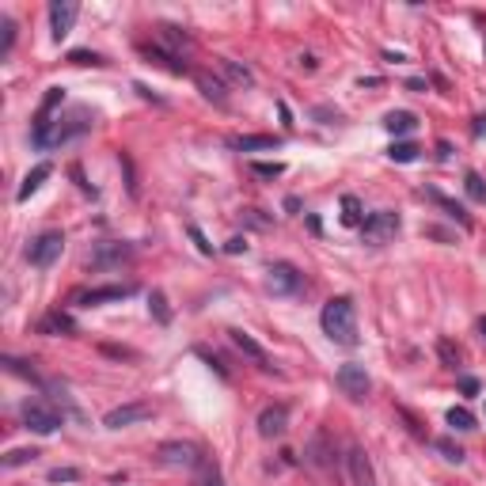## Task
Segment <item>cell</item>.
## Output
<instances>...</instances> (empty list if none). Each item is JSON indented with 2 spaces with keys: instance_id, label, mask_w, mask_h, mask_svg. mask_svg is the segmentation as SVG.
<instances>
[{
  "instance_id": "f546056e",
  "label": "cell",
  "mask_w": 486,
  "mask_h": 486,
  "mask_svg": "<svg viewBox=\"0 0 486 486\" xmlns=\"http://www.w3.org/2000/svg\"><path fill=\"white\" fill-rule=\"evenodd\" d=\"M433 448H437V452L445 456L448 463H463V460H467V452H463V448L456 445L452 437H437V440H433Z\"/></svg>"
},
{
  "instance_id": "bcb514c9",
  "label": "cell",
  "mask_w": 486,
  "mask_h": 486,
  "mask_svg": "<svg viewBox=\"0 0 486 486\" xmlns=\"http://www.w3.org/2000/svg\"><path fill=\"white\" fill-rule=\"evenodd\" d=\"M425 235H433V240H445V243H452V232H445V228H425Z\"/></svg>"
},
{
  "instance_id": "9c48e42d",
  "label": "cell",
  "mask_w": 486,
  "mask_h": 486,
  "mask_svg": "<svg viewBox=\"0 0 486 486\" xmlns=\"http://www.w3.org/2000/svg\"><path fill=\"white\" fill-rule=\"evenodd\" d=\"M152 418V402L137 399V402H122V407L106 410L103 425L106 429H126V425H137V422H148Z\"/></svg>"
},
{
  "instance_id": "5b68a950",
  "label": "cell",
  "mask_w": 486,
  "mask_h": 486,
  "mask_svg": "<svg viewBox=\"0 0 486 486\" xmlns=\"http://www.w3.org/2000/svg\"><path fill=\"white\" fill-rule=\"evenodd\" d=\"M19 414H23V425H27L30 433H38V437H50V433H57L61 425H65V418H61L57 410L46 407V402H38V399H35V402L27 399Z\"/></svg>"
},
{
  "instance_id": "8d00e7d4",
  "label": "cell",
  "mask_w": 486,
  "mask_h": 486,
  "mask_svg": "<svg viewBox=\"0 0 486 486\" xmlns=\"http://www.w3.org/2000/svg\"><path fill=\"white\" fill-rule=\"evenodd\" d=\"M251 171H255L258 179H278V175H285V164H278V159H273V164H251Z\"/></svg>"
},
{
  "instance_id": "7c38bea8",
  "label": "cell",
  "mask_w": 486,
  "mask_h": 486,
  "mask_svg": "<svg viewBox=\"0 0 486 486\" xmlns=\"http://www.w3.org/2000/svg\"><path fill=\"white\" fill-rule=\"evenodd\" d=\"M76 15H80V4H76V0H53L50 4V35H53V42H61V38L72 30Z\"/></svg>"
},
{
  "instance_id": "7dc6e473",
  "label": "cell",
  "mask_w": 486,
  "mask_h": 486,
  "mask_svg": "<svg viewBox=\"0 0 486 486\" xmlns=\"http://www.w3.org/2000/svg\"><path fill=\"white\" fill-rule=\"evenodd\" d=\"M471 137H486V114H478L475 126H471Z\"/></svg>"
},
{
  "instance_id": "4dcf8cb0",
  "label": "cell",
  "mask_w": 486,
  "mask_h": 486,
  "mask_svg": "<svg viewBox=\"0 0 486 486\" xmlns=\"http://www.w3.org/2000/svg\"><path fill=\"white\" fill-rule=\"evenodd\" d=\"M57 103H65V88H50L46 91V99H42V106H38V118L35 122H50V114H53V106Z\"/></svg>"
},
{
  "instance_id": "ee69618b",
  "label": "cell",
  "mask_w": 486,
  "mask_h": 486,
  "mask_svg": "<svg viewBox=\"0 0 486 486\" xmlns=\"http://www.w3.org/2000/svg\"><path fill=\"white\" fill-rule=\"evenodd\" d=\"M72 179H76V186H80L84 194H95V186H91V182H84V171H80V164H72Z\"/></svg>"
},
{
  "instance_id": "484cf974",
  "label": "cell",
  "mask_w": 486,
  "mask_h": 486,
  "mask_svg": "<svg viewBox=\"0 0 486 486\" xmlns=\"http://www.w3.org/2000/svg\"><path fill=\"white\" fill-rule=\"evenodd\" d=\"M342 224L361 228V197L357 194H342Z\"/></svg>"
},
{
  "instance_id": "603a6c76",
  "label": "cell",
  "mask_w": 486,
  "mask_h": 486,
  "mask_svg": "<svg viewBox=\"0 0 486 486\" xmlns=\"http://www.w3.org/2000/svg\"><path fill=\"white\" fill-rule=\"evenodd\" d=\"M220 72H224L235 88H255V72H251L247 65H240V61H232V57H220Z\"/></svg>"
},
{
  "instance_id": "4316f807",
  "label": "cell",
  "mask_w": 486,
  "mask_h": 486,
  "mask_svg": "<svg viewBox=\"0 0 486 486\" xmlns=\"http://www.w3.org/2000/svg\"><path fill=\"white\" fill-rule=\"evenodd\" d=\"M445 422L452 425L456 433H467V429H475V414H471L467 407H452V410L445 414Z\"/></svg>"
},
{
  "instance_id": "f6af8a7d",
  "label": "cell",
  "mask_w": 486,
  "mask_h": 486,
  "mask_svg": "<svg viewBox=\"0 0 486 486\" xmlns=\"http://www.w3.org/2000/svg\"><path fill=\"white\" fill-rule=\"evenodd\" d=\"M460 391L463 395H478V380L475 376H460Z\"/></svg>"
},
{
  "instance_id": "6da1fadb",
  "label": "cell",
  "mask_w": 486,
  "mask_h": 486,
  "mask_svg": "<svg viewBox=\"0 0 486 486\" xmlns=\"http://www.w3.org/2000/svg\"><path fill=\"white\" fill-rule=\"evenodd\" d=\"M319 323H323V334L334 342V346H346L353 349L357 342V311H353V300L349 296H331L319 311Z\"/></svg>"
},
{
  "instance_id": "83f0119b",
  "label": "cell",
  "mask_w": 486,
  "mask_h": 486,
  "mask_svg": "<svg viewBox=\"0 0 486 486\" xmlns=\"http://www.w3.org/2000/svg\"><path fill=\"white\" fill-rule=\"evenodd\" d=\"M463 190H467L471 202L486 205V179H483L478 171H467V175H463Z\"/></svg>"
},
{
  "instance_id": "b9f144b4",
  "label": "cell",
  "mask_w": 486,
  "mask_h": 486,
  "mask_svg": "<svg viewBox=\"0 0 486 486\" xmlns=\"http://www.w3.org/2000/svg\"><path fill=\"white\" fill-rule=\"evenodd\" d=\"M224 251L228 255H243V251H247V240H243V235H232V240L224 243Z\"/></svg>"
},
{
  "instance_id": "ab89813d",
  "label": "cell",
  "mask_w": 486,
  "mask_h": 486,
  "mask_svg": "<svg viewBox=\"0 0 486 486\" xmlns=\"http://www.w3.org/2000/svg\"><path fill=\"white\" fill-rule=\"evenodd\" d=\"M76 478H80L76 467H53L50 471V483H76Z\"/></svg>"
},
{
  "instance_id": "ffe728a7",
  "label": "cell",
  "mask_w": 486,
  "mask_h": 486,
  "mask_svg": "<svg viewBox=\"0 0 486 486\" xmlns=\"http://www.w3.org/2000/svg\"><path fill=\"white\" fill-rule=\"evenodd\" d=\"M144 57H148V65H159V68H167V72H175V76H182L186 72V61H179L175 53H167L164 46H144Z\"/></svg>"
},
{
  "instance_id": "681fc988",
  "label": "cell",
  "mask_w": 486,
  "mask_h": 486,
  "mask_svg": "<svg viewBox=\"0 0 486 486\" xmlns=\"http://www.w3.org/2000/svg\"><path fill=\"white\" fill-rule=\"evenodd\" d=\"M448 156H452V144L440 141V144H437V159H448Z\"/></svg>"
},
{
  "instance_id": "2e32d148",
  "label": "cell",
  "mask_w": 486,
  "mask_h": 486,
  "mask_svg": "<svg viewBox=\"0 0 486 486\" xmlns=\"http://www.w3.org/2000/svg\"><path fill=\"white\" fill-rule=\"evenodd\" d=\"M228 338H232V346L240 349V353L247 357V361H255L258 369H273V364H270V353H266V349L258 346V342L251 338L247 331H228Z\"/></svg>"
},
{
  "instance_id": "e0dca14e",
  "label": "cell",
  "mask_w": 486,
  "mask_h": 486,
  "mask_svg": "<svg viewBox=\"0 0 486 486\" xmlns=\"http://www.w3.org/2000/svg\"><path fill=\"white\" fill-rule=\"evenodd\" d=\"M194 80H197V91H202L209 103H217V106L228 103V88H224V80H220V76H213V72H194Z\"/></svg>"
},
{
  "instance_id": "f35d334b",
  "label": "cell",
  "mask_w": 486,
  "mask_h": 486,
  "mask_svg": "<svg viewBox=\"0 0 486 486\" xmlns=\"http://www.w3.org/2000/svg\"><path fill=\"white\" fill-rule=\"evenodd\" d=\"M186 232H190V240L197 243V251H202V255H213V243L205 240V232H202V228H197V224H186Z\"/></svg>"
},
{
  "instance_id": "d590c367",
  "label": "cell",
  "mask_w": 486,
  "mask_h": 486,
  "mask_svg": "<svg viewBox=\"0 0 486 486\" xmlns=\"http://www.w3.org/2000/svg\"><path fill=\"white\" fill-rule=\"evenodd\" d=\"M0 30H4V50H0V57H8V53H12V46H15V19H12V15H4V19H0Z\"/></svg>"
},
{
  "instance_id": "f907efd6",
  "label": "cell",
  "mask_w": 486,
  "mask_h": 486,
  "mask_svg": "<svg viewBox=\"0 0 486 486\" xmlns=\"http://www.w3.org/2000/svg\"><path fill=\"white\" fill-rule=\"evenodd\" d=\"M478 334H483V342H486V319H478Z\"/></svg>"
},
{
  "instance_id": "60d3db41",
  "label": "cell",
  "mask_w": 486,
  "mask_h": 486,
  "mask_svg": "<svg viewBox=\"0 0 486 486\" xmlns=\"http://www.w3.org/2000/svg\"><path fill=\"white\" fill-rule=\"evenodd\" d=\"M240 217L247 220L251 228H270V217H262V213H258V209H243Z\"/></svg>"
},
{
  "instance_id": "74e56055",
  "label": "cell",
  "mask_w": 486,
  "mask_h": 486,
  "mask_svg": "<svg viewBox=\"0 0 486 486\" xmlns=\"http://www.w3.org/2000/svg\"><path fill=\"white\" fill-rule=\"evenodd\" d=\"M68 61H72V65H106V61L99 57V53H91V50H72Z\"/></svg>"
},
{
  "instance_id": "44dd1931",
  "label": "cell",
  "mask_w": 486,
  "mask_h": 486,
  "mask_svg": "<svg viewBox=\"0 0 486 486\" xmlns=\"http://www.w3.org/2000/svg\"><path fill=\"white\" fill-rule=\"evenodd\" d=\"M156 35H159V42L167 46V53H175V57H179V53L190 46V35H186L182 27H171V23H159Z\"/></svg>"
},
{
  "instance_id": "836d02e7",
  "label": "cell",
  "mask_w": 486,
  "mask_h": 486,
  "mask_svg": "<svg viewBox=\"0 0 486 486\" xmlns=\"http://www.w3.org/2000/svg\"><path fill=\"white\" fill-rule=\"evenodd\" d=\"M30 460H38L35 448H12V452L4 456V467H23V463H30Z\"/></svg>"
},
{
  "instance_id": "9a60e30c",
  "label": "cell",
  "mask_w": 486,
  "mask_h": 486,
  "mask_svg": "<svg viewBox=\"0 0 486 486\" xmlns=\"http://www.w3.org/2000/svg\"><path fill=\"white\" fill-rule=\"evenodd\" d=\"M304 460H308L311 467H331L334 463V445H331V437H327V429L311 433L308 448H304Z\"/></svg>"
},
{
  "instance_id": "e575fe53",
  "label": "cell",
  "mask_w": 486,
  "mask_h": 486,
  "mask_svg": "<svg viewBox=\"0 0 486 486\" xmlns=\"http://www.w3.org/2000/svg\"><path fill=\"white\" fill-rule=\"evenodd\" d=\"M437 353H440V361H445L448 369H456V364H460V346H452L448 338L437 342Z\"/></svg>"
},
{
  "instance_id": "d6a6232c",
  "label": "cell",
  "mask_w": 486,
  "mask_h": 486,
  "mask_svg": "<svg viewBox=\"0 0 486 486\" xmlns=\"http://www.w3.org/2000/svg\"><path fill=\"white\" fill-rule=\"evenodd\" d=\"M194 486H224V478H220L217 463H213V460H205L202 467H197V478H194Z\"/></svg>"
},
{
  "instance_id": "8fae6325",
  "label": "cell",
  "mask_w": 486,
  "mask_h": 486,
  "mask_svg": "<svg viewBox=\"0 0 486 486\" xmlns=\"http://www.w3.org/2000/svg\"><path fill=\"white\" fill-rule=\"evenodd\" d=\"M137 285H99V289H84V293L72 296V304H80V308H95V304H114V300H126V296H133Z\"/></svg>"
},
{
  "instance_id": "7a4b0ae2",
  "label": "cell",
  "mask_w": 486,
  "mask_h": 486,
  "mask_svg": "<svg viewBox=\"0 0 486 486\" xmlns=\"http://www.w3.org/2000/svg\"><path fill=\"white\" fill-rule=\"evenodd\" d=\"M91 122H88V110H76L72 118H50V122H35V133H30V141H35V148H57V144L72 141V137L88 133Z\"/></svg>"
},
{
  "instance_id": "ba28073f",
  "label": "cell",
  "mask_w": 486,
  "mask_h": 486,
  "mask_svg": "<svg viewBox=\"0 0 486 486\" xmlns=\"http://www.w3.org/2000/svg\"><path fill=\"white\" fill-rule=\"evenodd\" d=\"M334 380H338V387H342V395L346 399H353V402H361L364 395H369V387H372V380H369V372H364V364H338V372H334Z\"/></svg>"
},
{
  "instance_id": "c3c4849f",
  "label": "cell",
  "mask_w": 486,
  "mask_h": 486,
  "mask_svg": "<svg viewBox=\"0 0 486 486\" xmlns=\"http://www.w3.org/2000/svg\"><path fill=\"white\" fill-rule=\"evenodd\" d=\"M407 88H410V91H429V84H425L422 76H410V80H407Z\"/></svg>"
},
{
  "instance_id": "cb8c5ba5",
  "label": "cell",
  "mask_w": 486,
  "mask_h": 486,
  "mask_svg": "<svg viewBox=\"0 0 486 486\" xmlns=\"http://www.w3.org/2000/svg\"><path fill=\"white\" fill-rule=\"evenodd\" d=\"M425 197H429L433 205H440V209H445V213H448V217H452L460 228H471V217L463 213V205H456V202H452V197H445L440 190H425Z\"/></svg>"
},
{
  "instance_id": "ac0fdd59",
  "label": "cell",
  "mask_w": 486,
  "mask_h": 486,
  "mask_svg": "<svg viewBox=\"0 0 486 486\" xmlns=\"http://www.w3.org/2000/svg\"><path fill=\"white\" fill-rule=\"evenodd\" d=\"M278 144H281V137H273V133L232 137V148H235V152H270V148H278Z\"/></svg>"
},
{
  "instance_id": "d4e9b609",
  "label": "cell",
  "mask_w": 486,
  "mask_h": 486,
  "mask_svg": "<svg viewBox=\"0 0 486 486\" xmlns=\"http://www.w3.org/2000/svg\"><path fill=\"white\" fill-rule=\"evenodd\" d=\"M38 331L42 334H76V323L65 315V311H50V315L38 323Z\"/></svg>"
},
{
  "instance_id": "8992f818",
  "label": "cell",
  "mask_w": 486,
  "mask_h": 486,
  "mask_svg": "<svg viewBox=\"0 0 486 486\" xmlns=\"http://www.w3.org/2000/svg\"><path fill=\"white\" fill-rule=\"evenodd\" d=\"M61 251H65V235H61V232H42L38 240L27 243V251H23V255H27L30 266H38V270H50V266L61 258Z\"/></svg>"
},
{
  "instance_id": "5bb4252c",
  "label": "cell",
  "mask_w": 486,
  "mask_h": 486,
  "mask_svg": "<svg viewBox=\"0 0 486 486\" xmlns=\"http://www.w3.org/2000/svg\"><path fill=\"white\" fill-rule=\"evenodd\" d=\"M346 467H349L353 486H376V467H372V460H369V452H364V448H349Z\"/></svg>"
},
{
  "instance_id": "3957f363",
  "label": "cell",
  "mask_w": 486,
  "mask_h": 486,
  "mask_svg": "<svg viewBox=\"0 0 486 486\" xmlns=\"http://www.w3.org/2000/svg\"><path fill=\"white\" fill-rule=\"evenodd\" d=\"M156 463L175 467V471H197L205 463V456H202V448L190 445V440H164V445L156 448Z\"/></svg>"
},
{
  "instance_id": "d6986e66",
  "label": "cell",
  "mask_w": 486,
  "mask_h": 486,
  "mask_svg": "<svg viewBox=\"0 0 486 486\" xmlns=\"http://www.w3.org/2000/svg\"><path fill=\"white\" fill-rule=\"evenodd\" d=\"M50 175H53V164H35V167L27 171V179H23V186L15 190V202H27L30 194H38V186H42Z\"/></svg>"
},
{
  "instance_id": "4fadbf2b",
  "label": "cell",
  "mask_w": 486,
  "mask_h": 486,
  "mask_svg": "<svg viewBox=\"0 0 486 486\" xmlns=\"http://www.w3.org/2000/svg\"><path fill=\"white\" fill-rule=\"evenodd\" d=\"M258 437H266V440H273V437H281V433L289 429V407L285 402H270V407H262V414H258Z\"/></svg>"
},
{
  "instance_id": "f1b7e54d",
  "label": "cell",
  "mask_w": 486,
  "mask_h": 486,
  "mask_svg": "<svg viewBox=\"0 0 486 486\" xmlns=\"http://www.w3.org/2000/svg\"><path fill=\"white\" fill-rule=\"evenodd\" d=\"M418 152H422V148H418L414 141H395L391 148H387V156H391L395 164H414V159H418Z\"/></svg>"
},
{
  "instance_id": "277c9868",
  "label": "cell",
  "mask_w": 486,
  "mask_h": 486,
  "mask_svg": "<svg viewBox=\"0 0 486 486\" xmlns=\"http://www.w3.org/2000/svg\"><path fill=\"white\" fill-rule=\"evenodd\" d=\"M399 213H391V209H376V213H369V217L361 220V240L364 243H372V247H380V243H391L395 240V232H399Z\"/></svg>"
},
{
  "instance_id": "52a82bcc",
  "label": "cell",
  "mask_w": 486,
  "mask_h": 486,
  "mask_svg": "<svg viewBox=\"0 0 486 486\" xmlns=\"http://www.w3.org/2000/svg\"><path fill=\"white\" fill-rule=\"evenodd\" d=\"M266 273H270V278H266V289H270L273 296H296V293H304V273L296 270L293 262H273Z\"/></svg>"
},
{
  "instance_id": "7bdbcfd3",
  "label": "cell",
  "mask_w": 486,
  "mask_h": 486,
  "mask_svg": "<svg viewBox=\"0 0 486 486\" xmlns=\"http://www.w3.org/2000/svg\"><path fill=\"white\" fill-rule=\"evenodd\" d=\"M118 159H122V167H126V179H129V194H137V179H133V164H129V156H126V152H118Z\"/></svg>"
},
{
  "instance_id": "30bf717a",
  "label": "cell",
  "mask_w": 486,
  "mask_h": 486,
  "mask_svg": "<svg viewBox=\"0 0 486 486\" xmlns=\"http://www.w3.org/2000/svg\"><path fill=\"white\" fill-rule=\"evenodd\" d=\"M133 258V243H95V251L88 255L91 270H114V266Z\"/></svg>"
},
{
  "instance_id": "7402d4cb",
  "label": "cell",
  "mask_w": 486,
  "mask_h": 486,
  "mask_svg": "<svg viewBox=\"0 0 486 486\" xmlns=\"http://www.w3.org/2000/svg\"><path fill=\"white\" fill-rule=\"evenodd\" d=\"M384 129L391 137H407V133H414L418 129V114H410V110H391L384 118Z\"/></svg>"
},
{
  "instance_id": "1f68e13d",
  "label": "cell",
  "mask_w": 486,
  "mask_h": 486,
  "mask_svg": "<svg viewBox=\"0 0 486 486\" xmlns=\"http://www.w3.org/2000/svg\"><path fill=\"white\" fill-rule=\"evenodd\" d=\"M148 311H152V315H156V323H171V308H167V296L164 293H159V289H156V293H152L148 296Z\"/></svg>"
}]
</instances>
